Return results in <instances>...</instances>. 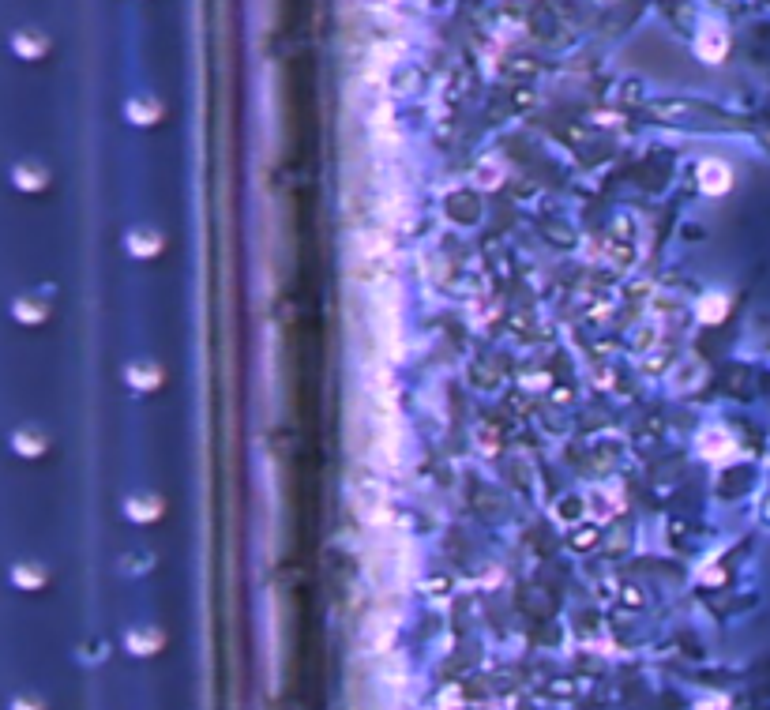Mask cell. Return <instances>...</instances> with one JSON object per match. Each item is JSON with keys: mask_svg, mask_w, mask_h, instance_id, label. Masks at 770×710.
<instances>
[{"mask_svg": "<svg viewBox=\"0 0 770 710\" xmlns=\"http://www.w3.org/2000/svg\"><path fill=\"white\" fill-rule=\"evenodd\" d=\"M365 568H369V583L376 590H384V594L402 590V583L410 579V568H414L410 541L399 538V534H380V538L369 545Z\"/></svg>", "mask_w": 770, "mask_h": 710, "instance_id": "obj_1", "label": "cell"}, {"mask_svg": "<svg viewBox=\"0 0 770 710\" xmlns=\"http://www.w3.org/2000/svg\"><path fill=\"white\" fill-rule=\"evenodd\" d=\"M699 185H703L707 196H722V192H729V185H733V173H729V166H722V162H703Z\"/></svg>", "mask_w": 770, "mask_h": 710, "instance_id": "obj_2", "label": "cell"}, {"mask_svg": "<svg viewBox=\"0 0 770 710\" xmlns=\"http://www.w3.org/2000/svg\"><path fill=\"white\" fill-rule=\"evenodd\" d=\"M699 53H703L707 61H722L725 57V34L714 31V27H707V34L699 38Z\"/></svg>", "mask_w": 770, "mask_h": 710, "instance_id": "obj_3", "label": "cell"}, {"mask_svg": "<svg viewBox=\"0 0 770 710\" xmlns=\"http://www.w3.org/2000/svg\"><path fill=\"white\" fill-rule=\"evenodd\" d=\"M725 312H729V305H725V297H718V294H710L707 301L699 305V316H703V320H710V324H714V320H722Z\"/></svg>", "mask_w": 770, "mask_h": 710, "instance_id": "obj_4", "label": "cell"}, {"mask_svg": "<svg viewBox=\"0 0 770 710\" xmlns=\"http://www.w3.org/2000/svg\"><path fill=\"white\" fill-rule=\"evenodd\" d=\"M132 252H139V256H147V252H158V241H154V237H147V233H136V237H132Z\"/></svg>", "mask_w": 770, "mask_h": 710, "instance_id": "obj_5", "label": "cell"}]
</instances>
